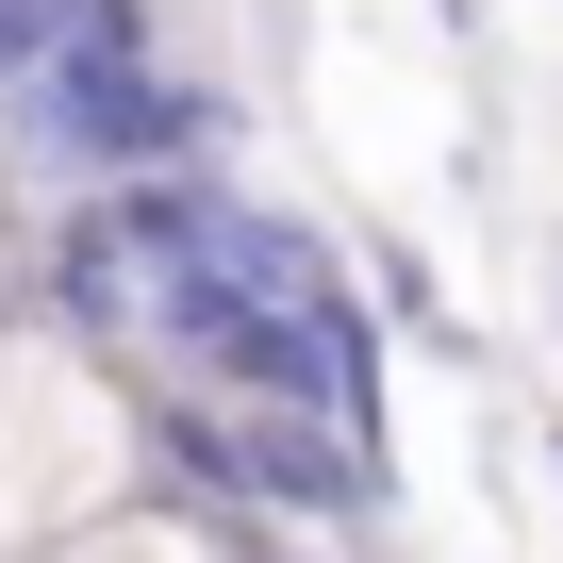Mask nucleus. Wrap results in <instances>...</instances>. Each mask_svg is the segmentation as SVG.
<instances>
[{
  "label": "nucleus",
  "instance_id": "3",
  "mask_svg": "<svg viewBox=\"0 0 563 563\" xmlns=\"http://www.w3.org/2000/svg\"><path fill=\"white\" fill-rule=\"evenodd\" d=\"M34 563H249V530H232V514H199V497H117V514L51 530Z\"/></svg>",
  "mask_w": 563,
  "mask_h": 563
},
{
  "label": "nucleus",
  "instance_id": "4",
  "mask_svg": "<svg viewBox=\"0 0 563 563\" xmlns=\"http://www.w3.org/2000/svg\"><path fill=\"white\" fill-rule=\"evenodd\" d=\"M0 299H18V232H0Z\"/></svg>",
  "mask_w": 563,
  "mask_h": 563
},
{
  "label": "nucleus",
  "instance_id": "6",
  "mask_svg": "<svg viewBox=\"0 0 563 563\" xmlns=\"http://www.w3.org/2000/svg\"><path fill=\"white\" fill-rule=\"evenodd\" d=\"M547 448H563V431H547Z\"/></svg>",
  "mask_w": 563,
  "mask_h": 563
},
{
  "label": "nucleus",
  "instance_id": "1",
  "mask_svg": "<svg viewBox=\"0 0 563 563\" xmlns=\"http://www.w3.org/2000/svg\"><path fill=\"white\" fill-rule=\"evenodd\" d=\"M18 100V150L51 183H166V166H216V84L166 67L150 0H51L34 18V67L0 84Z\"/></svg>",
  "mask_w": 563,
  "mask_h": 563
},
{
  "label": "nucleus",
  "instance_id": "2",
  "mask_svg": "<svg viewBox=\"0 0 563 563\" xmlns=\"http://www.w3.org/2000/svg\"><path fill=\"white\" fill-rule=\"evenodd\" d=\"M150 497V398L34 299H0V563H34L51 530Z\"/></svg>",
  "mask_w": 563,
  "mask_h": 563
},
{
  "label": "nucleus",
  "instance_id": "5",
  "mask_svg": "<svg viewBox=\"0 0 563 563\" xmlns=\"http://www.w3.org/2000/svg\"><path fill=\"white\" fill-rule=\"evenodd\" d=\"M249 563H282V547H249Z\"/></svg>",
  "mask_w": 563,
  "mask_h": 563
}]
</instances>
